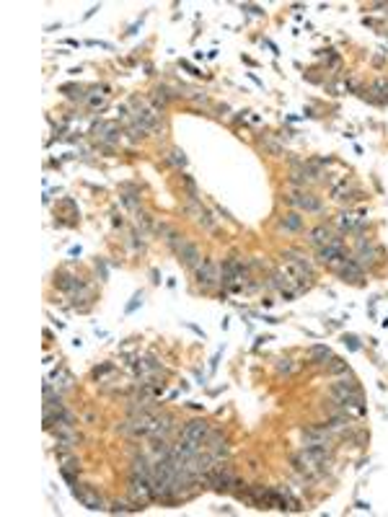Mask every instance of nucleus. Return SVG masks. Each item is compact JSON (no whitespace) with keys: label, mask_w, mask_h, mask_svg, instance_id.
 Wrapping results in <instances>:
<instances>
[{"label":"nucleus","mask_w":388,"mask_h":517,"mask_svg":"<svg viewBox=\"0 0 388 517\" xmlns=\"http://www.w3.org/2000/svg\"><path fill=\"white\" fill-rule=\"evenodd\" d=\"M344 344L349 349H360V341H357V336H344Z\"/></svg>","instance_id":"31"},{"label":"nucleus","mask_w":388,"mask_h":517,"mask_svg":"<svg viewBox=\"0 0 388 517\" xmlns=\"http://www.w3.org/2000/svg\"><path fill=\"white\" fill-rule=\"evenodd\" d=\"M174 422H176V419H174L171 414L160 411V414H158V419H155V427H153L150 437H153V440H166V437H169V432L174 429Z\"/></svg>","instance_id":"13"},{"label":"nucleus","mask_w":388,"mask_h":517,"mask_svg":"<svg viewBox=\"0 0 388 517\" xmlns=\"http://www.w3.org/2000/svg\"><path fill=\"white\" fill-rule=\"evenodd\" d=\"M303 228V215L300 212H285L282 217H280V231H285V233H298Z\"/></svg>","instance_id":"15"},{"label":"nucleus","mask_w":388,"mask_h":517,"mask_svg":"<svg viewBox=\"0 0 388 517\" xmlns=\"http://www.w3.org/2000/svg\"><path fill=\"white\" fill-rule=\"evenodd\" d=\"M130 497H132V502L140 507V509H145V504L155 502L150 478H148V476H140V473H130Z\"/></svg>","instance_id":"2"},{"label":"nucleus","mask_w":388,"mask_h":517,"mask_svg":"<svg viewBox=\"0 0 388 517\" xmlns=\"http://www.w3.org/2000/svg\"><path fill=\"white\" fill-rule=\"evenodd\" d=\"M88 106H91V109H104V106H106V93H101V96H88Z\"/></svg>","instance_id":"28"},{"label":"nucleus","mask_w":388,"mask_h":517,"mask_svg":"<svg viewBox=\"0 0 388 517\" xmlns=\"http://www.w3.org/2000/svg\"><path fill=\"white\" fill-rule=\"evenodd\" d=\"M194 220H197V225H202L205 231H215V225H217V222H215V217H212V212H210L207 207H202V210H200V215L194 217Z\"/></svg>","instance_id":"19"},{"label":"nucleus","mask_w":388,"mask_h":517,"mask_svg":"<svg viewBox=\"0 0 388 517\" xmlns=\"http://www.w3.org/2000/svg\"><path fill=\"white\" fill-rule=\"evenodd\" d=\"M373 91L375 93H380L385 101H388V80H383V78H378L375 83H373Z\"/></svg>","instance_id":"26"},{"label":"nucleus","mask_w":388,"mask_h":517,"mask_svg":"<svg viewBox=\"0 0 388 517\" xmlns=\"http://www.w3.org/2000/svg\"><path fill=\"white\" fill-rule=\"evenodd\" d=\"M326 370L331 372V375H342V372H347V362L339 360V357H331V365Z\"/></svg>","instance_id":"22"},{"label":"nucleus","mask_w":388,"mask_h":517,"mask_svg":"<svg viewBox=\"0 0 388 517\" xmlns=\"http://www.w3.org/2000/svg\"><path fill=\"white\" fill-rule=\"evenodd\" d=\"M331 398H334V404L344 411H354L357 416L365 414V401H363V393L360 388L354 385L352 378H344L339 383L331 385Z\"/></svg>","instance_id":"1"},{"label":"nucleus","mask_w":388,"mask_h":517,"mask_svg":"<svg viewBox=\"0 0 388 517\" xmlns=\"http://www.w3.org/2000/svg\"><path fill=\"white\" fill-rule=\"evenodd\" d=\"M179 262L184 264V267H189V269H197L200 264H202V251L194 246V243H184L181 248H179Z\"/></svg>","instance_id":"11"},{"label":"nucleus","mask_w":388,"mask_h":517,"mask_svg":"<svg viewBox=\"0 0 388 517\" xmlns=\"http://www.w3.org/2000/svg\"><path fill=\"white\" fill-rule=\"evenodd\" d=\"M290 370H293V360H287V357H285V360H280V362H277V372H280V375H282V372H290Z\"/></svg>","instance_id":"29"},{"label":"nucleus","mask_w":388,"mask_h":517,"mask_svg":"<svg viewBox=\"0 0 388 517\" xmlns=\"http://www.w3.org/2000/svg\"><path fill=\"white\" fill-rule=\"evenodd\" d=\"M357 225L360 222H354L352 215H339V228H342V231H357Z\"/></svg>","instance_id":"23"},{"label":"nucleus","mask_w":388,"mask_h":517,"mask_svg":"<svg viewBox=\"0 0 388 517\" xmlns=\"http://www.w3.org/2000/svg\"><path fill=\"white\" fill-rule=\"evenodd\" d=\"M300 435H303V442H306V445L329 442V437H331V432H329L324 424H318V427H303V429H300Z\"/></svg>","instance_id":"12"},{"label":"nucleus","mask_w":388,"mask_h":517,"mask_svg":"<svg viewBox=\"0 0 388 517\" xmlns=\"http://www.w3.org/2000/svg\"><path fill=\"white\" fill-rule=\"evenodd\" d=\"M112 370H114V365H112V362H106V365H101V367H93V370H91V378H93V380H99L101 375H106V372H112Z\"/></svg>","instance_id":"27"},{"label":"nucleus","mask_w":388,"mask_h":517,"mask_svg":"<svg viewBox=\"0 0 388 517\" xmlns=\"http://www.w3.org/2000/svg\"><path fill=\"white\" fill-rule=\"evenodd\" d=\"M243 8H246V11H251L254 16H264V11H262L259 6H243Z\"/></svg>","instance_id":"32"},{"label":"nucleus","mask_w":388,"mask_h":517,"mask_svg":"<svg viewBox=\"0 0 388 517\" xmlns=\"http://www.w3.org/2000/svg\"><path fill=\"white\" fill-rule=\"evenodd\" d=\"M96 269L101 272V279H106V264H104V262H96Z\"/></svg>","instance_id":"33"},{"label":"nucleus","mask_w":388,"mask_h":517,"mask_svg":"<svg viewBox=\"0 0 388 517\" xmlns=\"http://www.w3.org/2000/svg\"><path fill=\"white\" fill-rule=\"evenodd\" d=\"M316 258L321 264H342V262H347V253H344V238L342 236H334V241H331L329 246H321L318 248V253H316Z\"/></svg>","instance_id":"4"},{"label":"nucleus","mask_w":388,"mask_h":517,"mask_svg":"<svg viewBox=\"0 0 388 517\" xmlns=\"http://www.w3.org/2000/svg\"><path fill=\"white\" fill-rule=\"evenodd\" d=\"M262 145H264V148H267V150H269L272 155H277V158H280V155H282V148H280V145H277V142H274L272 137H267V140H262Z\"/></svg>","instance_id":"25"},{"label":"nucleus","mask_w":388,"mask_h":517,"mask_svg":"<svg viewBox=\"0 0 388 517\" xmlns=\"http://www.w3.org/2000/svg\"><path fill=\"white\" fill-rule=\"evenodd\" d=\"M210 424L205 422V419H189L184 427H181V435L179 437H184V440H197V442H202L205 445V440L210 437Z\"/></svg>","instance_id":"6"},{"label":"nucleus","mask_w":388,"mask_h":517,"mask_svg":"<svg viewBox=\"0 0 388 517\" xmlns=\"http://www.w3.org/2000/svg\"><path fill=\"white\" fill-rule=\"evenodd\" d=\"M166 163H171V166H176V168H184V166H186V155H184L179 148H174V150H169V155H166Z\"/></svg>","instance_id":"20"},{"label":"nucleus","mask_w":388,"mask_h":517,"mask_svg":"<svg viewBox=\"0 0 388 517\" xmlns=\"http://www.w3.org/2000/svg\"><path fill=\"white\" fill-rule=\"evenodd\" d=\"M140 303H143V293H135V298H132V303L127 305V313H132V310H135L137 305H140Z\"/></svg>","instance_id":"30"},{"label":"nucleus","mask_w":388,"mask_h":517,"mask_svg":"<svg viewBox=\"0 0 388 517\" xmlns=\"http://www.w3.org/2000/svg\"><path fill=\"white\" fill-rule=\"evenodd\" d=\"M331 241H334V236H331V231L326 225H316L313 231L308 233V243H313L316 248H321V246H329Z\"/></svg>","instance_id":"14"},{"label":"nucleus","mask_w":388,"mask_h":517,"mask_svg":"<svg viewBox=\"0 0 388 517\" xmlns=\"http://www.w3.org/2000/svg\"><path fill=\"white\" fill-rule=\"evenodd\" d=\"M124 135H127V140H130V142H140V140L145 137V130H143L140 124H135V122H132V124L124 130Z\"/></svg>","instance_id":"21"},{"label":"nucleus","mask_w":388,"mask_h":517,"mask_svg":"<svg viewBox=\"0 0 388 517\" xmlns=\"http://www.w3.org/2000/svg\"><path fill=\"white\" fill-rule=\"evenodd\" d=\"M287 205L298 207V210H306V212H318L324 205L321 199L311 191H295V194H287Z\"/></svg>","instance_id":"8"},{"label":"nucleus","mask_w":388,"mask_h":517,"mask_svg":"<svg viewBox=\"0 0 388 517\" xmlns=\"http://www.w3.org/2000/svg\"><path fill=\"white\" fill-rule=\"evenodd\" d=\"M337 274L344 279V282H349V284H360L363 282V267H360L354 258H347V262H342L339 267H337Z\"/></svg>","instance_id":"10"},{"label":"nucleus","mask_w":388,"mask_h":517,"mask_svg":"<svg viewBox=\"0 0 388 517\" xmlns=\"http://www.w3.org/2000/svg\"><path fill=\"white\" fill-rule=\"evenodd\" d=\"M324 427L329 429V432H344V429L349 427V416L347 414H337V416H331L329 422H324Z\"/></svg>","instance_id":"16"},{"label":"nucleus","mask_w":388,"mask_h":517,"mask_svg":"<svg viewBox=\"0 0 388 517\" xmlns=\"http://www.w3.org/2000/svg\"><path fill=\"white\" fill-rule=\"evenodd\" d=\"M329 357H331V349L324 347V344H316V347H311V352H308L311 365H321V362H326Z\"/></svg>","instance_id":"17"},{"label":"nucleus","mask_w":388,"mask_h":517,"mask_svg":"<svg viewBox=\"0 0 388 517\" xmlns=\"http://www.w3.org/2000/svg\"><path fill=\"white\" fill-rule=\"evenodd\" d=\"M73 497H75L83 507H86V509H91V512H101V509H106L101 494L93 489V486H88V483H75V486H73Z\"/></svg>","instance_id":"5"},{"label":"nucleus","mask_w":388,"mask_h":517,"mask_svg":"<svg viewBox=\"0 0 388 517\" xmlns=\"http://www.w3.org/2000/svg\"><path fill=\"white\" fill-rule=\"evenodd\" d=\"M354 262L360 264V267H373V264H378L380 262V248L375 246V243H370V241H360L357 243V253L352 256Z\"/></svg>","instance_id":"7"},{"label":"nucleus","mask_w":388,"mask_h":517,"mask_svg":"<svg viewBox=\"0 0 388 517\" xmlns=\"http://www.w3.org/2000/svg\"><path fill=\"white\" fill-rule=\"evenodd\" d=\"M54 287L57 290H62V293H68V295H75V293H80V290H86V282H83L80 277H75V274H68V272H57L54 274Z\"/></svg>","instance_id":"9"},{"label":"nucleus","mask_w":388,"mask_h":517,"mask_svg":"<svg viewBox=\"0 0 388 517\" xmlns=\"http://www.w3.org/2000/svg\"><path fill=\"white\" fill-rule=\"evenodd\" d=\"M194 277H197V287L205 293L215 290V287L220 284V274H217V267L212 258H202V264L194 269Z\"/></svg>","instance_id":"3"},{"label":"nucleus","mask_w":388,"mask_h":517,"mask_svg":"<svg viewBox=\"0 0 388 517\" xmlns=\"http://www.w3.org/2000/svg\"><path fill=\"white\" fill-rule=\"evenodd\" d=\"M57 461H60V468H65V471H80V461L75 455H70V453H57Z\"/></svg>","instance_id":"18"},{"label":"nucleus","mask_w":388,"mask_h":517,"mask_svg":"<svg viewBox=\"0 0 388 517\" xmlns=\"http://www.w3.org/2000/svg\"><path fill=\"white\" fill-rule=\"evenodd\" d=\"M109 512H114V514H117V512H140V507H137V504L130 507V504H124V502H114L112 507H109Z\"/></svg>","instance_id":"24"}]
</instances>
